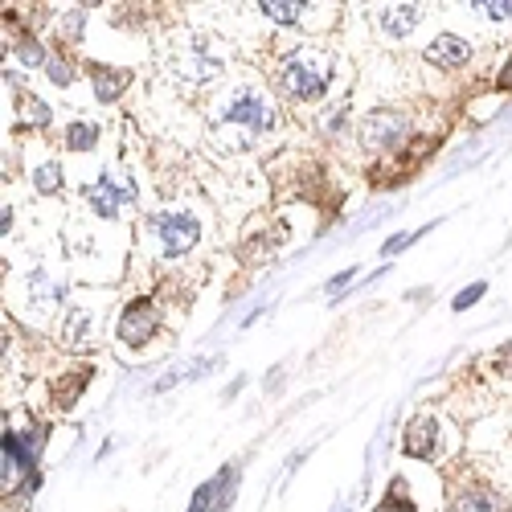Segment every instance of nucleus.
Returning a JSON list of instances; mask_svg holds the SVG:
<instances>
[{"label": "nucleus", "instance_id": "obj_20", "mask_svg": "<svg viewBox=\"0 0 512 512\" xmlns=\"http://www.w3.org/2000/svg\"><path fill=\"white\" fill-rule=\"evenodd\" d=\"M349 279H353V271H345V275H336V279H332V283H328V291H332V295H336V291H340V287H345V283H349Z\"/></svg>", "mask_w": 512, "mask_h": 512}, {"label": "nucleus", "instance_id": "obj_9", "mask_svg": "<svg viewBox=\"0 0 512 512\" xmlns=\"http://www.w3.org/2000/svg\"><path fill=\"white\" fill-rule=\"evenodd\" d=\"M91 205H95V213H103V218H111V213L127 201V197H132V185H127V189H119L115 185V177L107 173V177H99V185H91Z\"/></svg>", "mask_w": 512, "mask_h": 512}, {"label": "nucleus", "instance_id": "obj_3", "mask_svg": "<svg viewBox=\"0 0 512 512\" xmlns=\"http://www.w3.org/2000/svg\"><path fill=\"white\" fill-rule=\"evenodd\" d=\"M168 66H173V74L181 82H189V87H205V82L222 74V54L213 50L209 37H181L173 54H168Z\"/></svg>", "mask_w": 512, "mask_h": 512}, {"label": "nucleus", "instance_id": "obj_8", "mask_svg": "<svg viewBox=\"0 0 512 512\" xmlns=\"http://www.w3.org/2000/svg\"><path fill=\"white\" fill-rule=\"evenodd\" d=\"M426 58H431L439 70H459L467 66V58H472V46H467L463 37H439L431 50H426Z\"/></svg>", "mask_w": 512, "mask_h": 512}, {"label": "nucleus", "instance_id": "obj_19", "mask_svg": "<svg viewBox=\"0 0 512 512\" xmlns=\"http://www.w3.org/2000/svg\"><path fill=\"white\" fill-rule=\"evenodd\" d=\"M21 58H25V62H46V50H37V46H21Z\"/></svg>", "mask_w": 512, "mask_h": 512}, {"label": "nucleus", "instance_id": "obj_6", "mask_svg": "<svg viewBox=\"0 0 512 512\" xmlns=\"http://www.w3.org/2000/svg\"><path fill=\"white\" fill-rule=\"evenodd\" d=\"M156 324H160L156 308L148 300H136V304H127V312L119 320V336L127 340V345H144V340L156 332Z\"/></svg>", "mask_w": 512, "mask_h": 512}, {"label": "nucleus", "instance_id": "obj_7", "mask_svg": "<svg viewBox=\"0 0 512 512\" xmlns=\"http://www.w3.org/2000/svg\"><path fill=\"white\" fill-rule=\"evenodd\" d=\"M402 451L410 459H435V451H439V426H435V418H414L406 439H402Z\"/></svg>", "mask_w": 512, "mask_h": 512}, {"label": "nucleus", "instance_id": "obj_14", "mask_svg": "<svg viewBox=\"0 0 512 512\" xmlns=\"http://www.w3.org/2000/svg\"><path fill=\"white\" fill-rule=\"evenodd\" d=\"M459 512H500V500L492 492H463Z\"/></svg>", "mask_w": 512, "mask_h": 512}, {"label": "nucleus", "instance_id": "obj_11", "mask_svg": "<svg viewBox=\"0 0 512 512\" xmlns=\"http://www.w3.org/2000/svg\"><path fill=\"white\" fill-rule=\"evenodd\" d=\"M263 17L279 21V25H295V21H304V5H295V0H263Z\"/></svg>", "mask_w": 512, "mask_h": 512}, {"label": "nucleus", "instance_id": "obj_4", "mask_svg": "<svg viewBox=\"0 0 512 512\" xmlns=\"http://www.w3.org/2000/svg\"><path fill=\"white\" fill-rule=\"evenodd\" d=\"M152 234H156V242H160V250L168 254V259H177V254L197 246L201 222H197L193 209H164L152 218Z\"/></svg>", "mask_w": 512, "mask_h": 512}, {"label": "nucleus", "instance_id": "obj_15", "mask_svg": "<svg viewBox=\"0 0 512 512\" xmlns=\"http://www.w3.org/2000/svg\"><path fill=\"white\" fill-rule=\"evenodd\" d=\"M33 185H37L41 193H58V185H62V177H58V168H54V164H46V168H37V177H33Z\"/></svg>", "mask_w": 512, "mask_h": 512}, {"label": "nucleus", "instance_id": "obj_1", "mask_svg": "<svg viewBox=\"0 0 512 512\" xmlns=\"http://www.w3.org/2000/svg\"><path fill=\"white\" fill-rule=\"evenodd\" d=\"M275 123V107L263 87L254 82H238L230 87L209 111V132L222 148H250L254 140H263Z\"/></svg>", "mask_w": 512, "mask_h": 512}, {"label": "nucleus", "instance_id": "obj_18", "mask_svg": "<svg viewBox=\"0 0 512 512\" xmlns=\"http://www.w3.org/2000/svg\"><path fill=\"white\" fill-rule=\"evenodd\" d=\"M484 17H492V21H508L512 17V0H488V5H476Z\"/></svg>", "mask_w": 512, "mask_h": 512}, {"label": "nucleus", "instance_id": "obj_10", "mask_svg": "<svg viewBox=\"0 0 512 512\" xmlns=\"http://www.w3.org/2000/svg\"><path fill=\"white\" fill-rule=\"evenodd\" d=\"M418 21H422L418 5H390V9H381V29H386L394 41H402Z\"/></svg>", "mask_w": 512, "mask_h": 512}, {"label": "nucleus", "instance_id": "obj_5", "mask_svg": "<svg viewBox=\"0 0 512 512\" xmlns=\"http://www.w3.org/2000/svg\"><path fill=\"white\" fill-rule=\"evenodd\" d=\"M406 140V115L402 111H373L361 123V144L381 152V148H398Z\"/></svg>", "mask_w": 512, "mask_h": 512}, {"label": "nucleus", "instance_id": "obj_13", "mask_svg": "<svg viewBox=\"0 0 512 512\" xmlns=\"http://www.w3.org/2000/svg\"><path fill=\"white\" fill-rule=\"evenodd\" d=\"M66 140H70V148L87 152V148H95V140H99V127H95V123H70Z\"/></svg>", "mask_w": 512, "mask_h": 512}, {"label": "nucleus", "instance_id": "obj_21", "mask_svg": "<svg viewBox=\"0 0 512 512\" xmlns=\"http://www.w3.org/2000/svg\"><path fill=\"white\" fill-rule=\"evenodd\" d=\"M500 87H504V91H512V62H508V66H504V74H500Z\"/></svg>", "mask_w": 512, "mask_h": 512}, {"label": "nucleus", "instance_id": "obj_16", "mask_svg": "<svg viewBox=\"0 0 512 512\" xmlns=\"http://www.w3.org/2000/svg\"><path fill=\"white\" fill-rule=\"evenodd\" d=\"M484 291H488V283H472L467 291H459V295H455V304H451V308H455V312H467V308H472V304L480 300Z\"/></svg>", "mask_w": 512, "mask_h": 512}, {"label": "nucleus", "instance_id": "obj_12", "mask_svg": "<svg viewBox=\"0 0 512 512\" xmlns=\"http://www.w3.org/2000/svg\"><path fill=\"white\" fill-rule=\"evenodd\" d=\"M127 78H132L127 70H99V74H95V95H99L103 103L115 99V95L127 87Z\"/></svg>", "mask_w": 512, "mask_h": 512}, {"label": "nucleus", "instance_id": "obj_17", "mask_svg": "<svg viewBox=\"0 0 512 512\" xmlns=\"http://www.w3.org/2000/svg\"><path fill=\"white\" fill-rule=\"evenodd\" d=\"M398 492H402V488H398V484H394V492H390V496H386V500H381V504H377V508H373V512H414V504H410V500H406V496H398Z\"/></svg>", "mask_w": 512, "mask_h": 512}, {"label": "nucleus", "instance_id": "obj_2", "mask_svg": "<svg viewBox=\"0 0 512 512\" xmlns=\"http://www.w3.org/2000/svg\"><path fill=\"white\" fill-rule=\"evenodd\" d=\"M336 74V58L320 46H300L295 54H287V62L279 66V87L283 95L300 99V103H316L328 95Z\"/></svg>", "mask_w": 512, "mask_h": 512}]
</instances>
